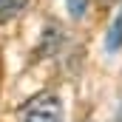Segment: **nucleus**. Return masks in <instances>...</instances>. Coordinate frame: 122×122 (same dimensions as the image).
<instances>
[{
    "label": "nucleus",
    "instance_id": "20e7f679",
    "mask_svg": "<svg viewBox=\"0 0 122 122\" xmlns=\"http://www.w3.org/2000/svg\"><path fill=\"white\" fill-rule=\"evenodd\" d=\"M65 6H68V14L74 20H82L88 11V0H65Z\"/></svg>",
    "mask_w": 122,
    "mask_h": 122
},
{
    "label": "nucleus",
    "instance_id": "39448f33",
    "mask_svg": "<svg viewBox=\"0 0 122 122\" xmlns=\"http://www.w3.org/2000/svg\"><path fill=\"white\" fill-rule=\"evenodd\" d=\"M114 122H122V105L117 108V114H114Z\"/></svg>",
    "mask_w": 122,
    "mask_h": 122
},
{
    "label": "nucleus",
    "instance_id": "7ed1b4c3",
    "mask_svg": "<svg viewBox=\"0 0 122 122\" xmlns=\"http://www.w3.org/2000/svg\"><path fill=\"white\" fill-rule=\"evenodd\" d=\"M26 6H29V0H0V26L14 20Z\"/></svg>",
    "mask_w": 122,
    "mask_h": 122
},
{
    "label": "nucleus",
    "instance_id": "f257e3e1",
    "mask_svg": "<svg viewBox=\"0 0 122 122\" xmlns=\"http://www.w3.org/2000/svg\"><path fill=\"white\" fill-rule=\"evenodd\" d=\"M20 122H62V102L54 94H37L17 111Z\"/></svg>",
    "mask_w": 122,
    "mask_h": 122
},
{
    "label": "nucleus",
    "instance_id": "f03ea898",
    "mask_svg": "<svg viewBox=\"0 0 122 122\" xmlns=\"http://www.w3.org/2000/svg\"><path fill=\"white\" fill-rule=\"evenodd\" d=\"M105 48H108V51H117V48H122V9L117 11L114 23H111V29H108V37H105Z\"/></svg>",
    "mask_w": 122,
    "mask_h": 122
}]
</instances>
